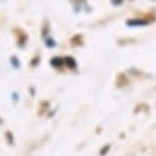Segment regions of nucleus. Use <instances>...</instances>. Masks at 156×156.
Listing matches in <instances>:
<instances>
[{
  "label": "nucleus",
  "mask_w": 156,
  "mask_h": 156,
  "mask_svg": "<svg viewBox=\"0 0 156 156\" xmlns=\"http://www.w3.org/2000/svg\"><path fill=\"white\" fill-rule=\"evenodd\" d=\"M126 24L128 26H132V27H135V26H147L149 24V20H145V19H130L126 22Z\"/></svg>",
  "instance_id": "f257e3e1"
},
{
  "label": "nucleus",
  "mask_w": 156,
  "mask_h": 156,
  "mask_svg": "<svg viewBox=\"0 0 156 156\" xmlns=\"http://www.w3.org/2000/svg\"><path fill=\"white\" fill-rule=\"evenodd\" d=\"M63 62H65V59H62V57H53L52 59V66L53 67H62Z\"/></svg>",
  "instance_id": "f03ea898"
},
{
  "label": "nucleus",
  "mask_w": 156,
  "mask_h": 156,
  "mask_svg": "<svg viewBox=\"0 0 156 156\" xmlns=\"http://www.w3.org/2000/svg\"><path fill=\"white\" fill-rule=\"evenodd\" d=\"M65 62H66V65L72 69H76V62L73 57H65Z\"/></svg>",
  "instance_id": "7ed1b4c3"
},
{
  "label": "nucleus",
  "mask_w": 156,
  "mask_h": 156,
  "mask_svg": "<svg viewBox=\"0 0 156 156\" xmlns=\"http://www.w3.org/2000/svg\"><path fill=\"white\" fill-rule=\"evenodd\" d=\"M44 44H46L48 48H55V46H56V42H53L52 37H46V40H44Z\"/></svg>",
  "instance_id": "20e7f679"
},
{
  "label": "nucleus",
  "mask_w": 156,
  "mask_h": 156,
  "mask_svg": "<svg viewBox=\"0 0 156 156\" xmlns=\"http://www.w3.org/2000/svg\"><path fill=\"white\" fill-rule=\"evenodd\" d=\"M10 60H12V65H13V66L16 67V69H19V66H20V65H19V60H17V57H16V56H13V57H12V59H10Z\"/></svg>",
  "instance_id": "39448f33"
},
{
  "label": "nucleus",
  "mask_w": 156,
  "mask_h": 156,
  "mask_svg": "<svg viewBox=\"0 0 156 156\" xmlns=\"http://www.w3.org/2000/svg\"><path fill=\"white\" fill-rule=\"evenodd\" d=\"M112 3H113V5H116V6H119L120 3H122V0H112Z\"/></svg>",
  "instance_id": "423d86ee"
}]
</instances>
